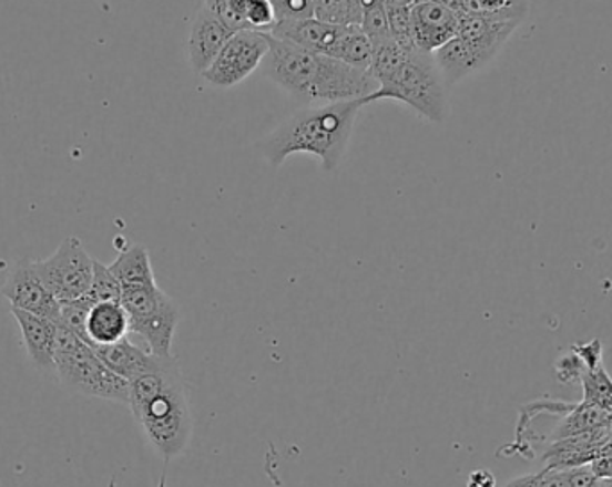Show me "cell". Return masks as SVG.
Instances as JSON below:
<instances>
[{
  "instance_id": "obj_1",
  "label": "cell",
  "mask_w": 612,
  "mask_h": 487,
  "mask_svg": "<svg viewBox=\"0 0 612 487\" xmlns=\"http://www.w3.org/2000/svg\"><path fill=\"white\" fill-rule=\"evenodd\" d=\"M264 70L267 77L284 87L285 92L310 104L358 101L378 90L369 72L273 37L269 38V54L265 58Z\"/></svg>"
},
{
  "instance_id": "obj_2",
  "label": "cell",
  "mask_w": 612,
  "mask_h": 487,
  "mask_svg": "<svg viewBox=\"0 0 612 487\" xmlns=\"http://www.w3.org/2000/svg\"><path fill=\"white\" fill-rule=\"evenodd\" d=\"M131 413L163 459L186 450L192 439V410L176 358H160L153 370L130 382Z\"/></svg>"
},
{
  "instance_id": "obj_3",
  "label": "cell",
  "mask_w": 612,
  "mask_h": 487,
  "mask_svg": "<svg viewBox=\"0 0 612 487\" xmlns=\"http://www.w3.org/2000/svg\"><path fill=\"white\" fill-rule=\"evenodd\" d=\"M363 107V99H358L297 111L262 139L258 145L262 156L271 165L279 166L294 154H306L317 157L325 170H335L348 148L353 125Z\"/></svg>"
},
{
  "instance_id": "obj_4",
  "label": "cell",
  "mask_w": 612,
  "mask_h": 487,
  "mask_svg": "<svg viewBox=\"0 0 612 487\" xmlns=\"http://www.w3.org/2000/svg\"><path fill=\"white\" fill-rule=\"evenodd\" d=\"M54 370L69 390L104 401L130 402V382L119 377L99 359L98 352L78 334L57 323Z\"/></svg>"
},
{
  "instance_id": "obj_5",
  "label": "cell",
  "mask_w": 612,
  "mask_h": 487,
  "mask_svg": "<svg viewBox=\"0 0 612 487\" xmlns=\"http://www.w3.org/2000/svg\"><path fill=\"white\" fill-rule=\"evenodd\" d=\"M446 87L448 86L434 60V54L414 49L401 69L387 83L378 86L373 95L363 99V104L367 106L371 102L390 99L412 107L419 116L431 124H442L450 110Z\"/></svg>"
},
{
  "instance_id": "obj_6",
  "label": "cell",
  "mask_w": 612,
  "mask_h": 487,
  "mask_svg": "<svg viewBox=\"0 0 612 487\" xmlns=\"http://www.w3.org/2000/svg\"><path fill=\"white\" fill-rule=\"evenodd\" d=\"M121 303L130 317V332L159 358H172V341L180 325V309L159 284L122 288Z\"/></svg>"
},
{
  "instance_id": "obj_7",
  "label": "cell",
  "mask_w": 612,
  "mask_h": 487,
  "mask_svg": "<svg viewBox=\"0 0 612 487\" xmlns=\"http://www.w3.org/2000/svg\"><path fill=\"white\" fill-rule=\"evenodd\" d=\"M38 276L60 302L81 299L89 293L93 276V259L80 238L63 239L57 252L42 261H34Z\"/></svg>"
},
{
  "instance_id": "obj_8",
  "label": "cell",
  "mask_w": 612,
  "mask_h": 487,
  "mask_svg": "<svg viewBox=\"0 0 612 487\" xmlns=\"http://www.w3.org/2000/svg\"><path fill=\"white\" fill-rule=\"evenodd\" d=\"M269 34L244 29L227 40L214 63L204 70L206 83L232 87L246 81L269 54Z\"/></svg>"
},
{
  "instance_id": "obj_9",
  "label": "cell",
  "mask_w": 612,
  "mask_h": 487,
  "mask_svg": "<svg viewBox=\"0 0 612 487\" xmlns=\"http://www.w3.org/2000/svg\"><path fill=\"white\" fill-rule=\"evenodd\" d=\"M2 294L10 300L11 309L37 314L57 323L60 317V300L49 291L42 277L38 276L34 261L14 265L2 286Z\"/></svg>"
},
{
  "instance_id": "obj_10",
  "label": "cell",
  "mask_w": 612,
  "mask_h": 487,
  "mask_svg": "<svg viewBox=\"0 0 612 487\" xmlns=\"http://www.w3.org/2000/svg\"><path fill=\"white\" fill-rule=\"evenodd\" d=\"M459 31V14L439 2H416L412 8V40L419 51L434 54Z\"/></svg>"
},
{
  "instance_id": "obj_11",
  "label": "cell",
  "mask_w": 612,
  "mask_h": 487,
  "mask_svg": "<svg viewBox=\"0 0 612 487\" xmlns=\"http://www.w3.org/2000/svg\"><path fill=\"white\" fill-rule=\"evenodd\" d=\"M233 34L235 31L227 28L218 14L203 4L195 14L188 37V61L194 72L203 74Z\"/></svg>"
},
{
  "instance_id": "obj_12",
  "label": "cell",
  "mask_w": 612,
  "mask_h": 487,
  "mask_svg": "<svg viewBox=\"0 0 612 487\" xmlns=\"http://www.w3.org/2000/svg\"><path fill=\"white\" fill-rule=\"evenodd\" d=\"M351 28V25H349ZM349 28L337 23L323 22L316 17L302 20H278L271 37L303 46L306 51L332 55Z\"/></svg>"
},
{
  "instance_id": "obj_13",
  "label": "cell",
  "mask_w": 612,
  "mask_h": 487,
  "mask_svg": "<svg viewBox=\"0 0 612 487\" xmlns=\"http://www.w3.org/2000/svg\"><path fill=\"white\" fill-rule=\"evenodd\" d=\"M14 320L22 332L23 345L29 358L38 369H54V349H57V323L37 314L26 313L20 309H11Z\"/></svg>"
},
{
  "instance_id": "obj_14",
  "label": "cell",
  "mask_w": 612,
  "mask_h": 487,
  "mask_svg": "<svg viewBox=\"0 0 612 487\" xmlns=\"http://www.w3.org/2000/svg\"><path fill=\"white\" fill-rule=\"evenodd\" d=\"M128 336L130 317L121 302L93 303L86 320V341L90 345H113Z\"/></svg>"
},
{
  "instance_id": "obj_15",
  "label": "cell",
  "mask_w": 612,
  "mask_h": 487,
  "mask_svg": "<svg viewBox=\"0 0 612 487\" xmlns=\"http://www.w3.org/2000/svg\"><path fill=\"white\" fill-rule=\"evenodd\" d=\"M99 359L108 369L115 372L119 377L131 382L142 373L153 370L159 364V355L151 354L149 350L140 349L131 343L128 338L116 341L113 345L93 346Z\"/></svg>"
},
{
  "instance_id": "obj_16",
  "label": "cell",
  "mask_w": 612,
  "mask_h": 487,
  "mask_svg": "<svg viewBox=\"0 0 612 487\" xmlns=\"http://www.w3.org/2000/svg\"><path fill=\"white\" fill-rule=\"evenodd\" d=\"M110 268L116 279L121 281L122 288L156 284L151 256L144 245H131L128 249L122 250Z\"/></svg>"
},
{
  "instance_id": "obj_17",
  "label": "cell",
  "mask_w": 612,
  "mask_h": 487,
  "mask_svg": "<svg viewBox=\"0 0 612 487\" xmlns=\"http://www.w3.org/2000/svg\"><path fill=\"white\" fill-rule=\"evenodd\" d=\"M373 55H375V45H373L371 40L363 33V29L358 25H351L344 34L332 58L343 61L353 69L369 72Z\"/></svg>"
},
{
  "instance_id": "obj_18",
  "label": "cell",
  "mask_w": 612,
  "mask_h": 487,
  "mask_svg": "<svg viewBox=\"0 0 612 487\" xmlns=\"http://www.w3.org/2000/svg\"><path fill=\"white\" fill-rule=\"evenodd\" d=\"M612 425V414L605 413L596 405L580 402L573 405V410L568 414L567 419L561 423V427L557 428L555 439L562 437L575 436L580 433H590L594 428Z\"/></svg>"
},
{
  "instance_id": "obj_19",
  "label": "cell",
  "mask_w": 612,
  "mask_h": 487,
  "mask_svg": "<svg viewBox=\"0 0 612 487\" xmlns=\"http://www.w3.org/2000/svg\"><path fill=\"white\" fill-rule=\"evenodd\" d=\"M314 17L337 25H358L363 22V0H312Z\"/></svg>"
},
{
  "instance_id": "obj_20",
  "label": "cell",
  "mask_w": 612,
  "mask_h": 487,
  "mask_svg": "<svg viewBox=\"0 0 612 487\" xmlns=\"http://www.w3.org/2000/svg\"><path fill=\"white\" fill-rule=\"evenodd\" d=\"M410 52L412 51H407L399 43H396L395 40L375 46V55H373L369 75L375 79L378 86H381V84L387 83L401 69Z\"/></svg>"
},
{
  "instance_id": "obj_21",
  "label": "cell",
  "mask_w": 612,
  "mask_h": 487,
  "mask_svg": "<svg viewBox=\"0 0 612 487\" xmlns=\"http://www.w3.org/2000/svg\"><path fill=\"white\" fill-rule=\"evenodd\" d=\"M418 0H386L387 19H389L390 34L399 45L414 51L418 46L412 40V8Z\"/></svg>"
},
{
  "instance_id": "obj_22",
  "label": "cell",
  "mask_w": 612,
  "mask_h": 487,
  "mask_svg": "<svg viewBox=\"0 0 612 487\" xmlns=\"http://www.w3.org/2000/svg\"><path fill=\"white\" fill-rule=\"evenodd\" d=\"M360 29L375 46L392 40L389 19H387L386 0H363Z\"/></svg>"
},
{
  "instance_id": "obj_23",
  "label": "cell",
  "mask_w": 612,
  "mask_h": 487,
  "mask_svg": "<svg viewBox=\"0 0 612 487\" xmlns=\"http://www.w3.org/2000/svg\"><path fill=\"white\" fill-rule=\"evenodd\" d=\"M580 382L584 387V402L612 414V379L602 364L596 369L585 370Z\"/></svg>"
},
{
  "instance_id": "obj_24",
  "label": "cell",
  "mask_w": 612,
  "mask_h": 487,
  "mask_svg": "<svg viewBox=\"0 0 612 487\" xmlns=\"http://www.w3.org/2000/svg\"><path fill=\"white\" fill-rule=\"evenodd\" d=\"M92 303L121 302L122 284L113 273L112 268L93 259V276L89 293L84 294Z\"/></svg>"
},
{
  "instance_id": "obj_25",
  "label": "cell",
  "mask_w": 612,
  "mask_h": 487,
  "mask_svg": "<svg viewBox=\"0 0 612 487\" xmlns=\"http://www.w3.org/2000/svg\"><path fill=\"white\" fill-rule=\"evenodd\" d=\"M92 305L93 303L90 302L86 297L60 302V317H58L57 323L67 327L69 331L78 334L81 340L86 341V320H89ZM86 343H89V341H86Z\"/></svg>"
},
{
  "instance_id": "obj_26",
  "label": "cell",
  "mask_w": 612,
  "mask_h": 487,
  "mask_svg": "<svg viewBox=\"0 0 612 487\" xmlns=\"http://www.w3.org/2000/svg\"><path fill=\"white\" fill-rule=\"evenodd\" d=\"M247 29L269 34L278 23V13L271 0H251L246 14Z\"/></svg>"
},
{
  "instance_id": "obj_27",
  "label": "cell",
  "mask_w": 612,
  "mask_h": 487,
  "mask_svg": "<svg viewBox=\"0 0 612 487\" xmlns=\"http://www.w3.org/2000/svg\"><path fill=\"white\" fill-rule=\"evenodd\" d=\"M555 372L559 381L570 384V382L580 381L582 373L585 372V366L584 363L580 361L579 355H577L573 350H570V352H567V354H562L561 358L557 359Z\"/></svg>"
},
{
  "instance_id": "obj_28",
  "label": "cell",
  "mask_w": 612,
  "mask_h": 487,
  "mask_svg": "<svg viewBox=\"0 0 612 487\" xmlns=\"http://www.w3.org/2000/svg\"><path fill=\"white\" fill-rule=\"evenodd\" d=\"M571 350L579 355L580 361L584 363L585 370L596 369V366L602 364V343L599 340L575 345Z\"/></svg>"
},
{
  "instance_id": "obj_29",
  "label": "cell",
  "mask_w": 612,
  "mask_h": 487,
  "mask_svg": "<svg viewBox=\"0 0 612 487\" xmlns=\"http://www.w3.org/2000/svg\"><path fill=\"white\" fill-rule=\"evenodd\" d=\"M567 477L570 487H599V478L590 465L567 469Z\"/></svg>"
},
{
  "instance_id": "obj_30",
  "label": "cell",
  "mask_w": 612,
  "mask_h": 487,
  "mask_svg": "<svg viewBox=\"0 0 612 487\" xmlns=\"http://www.w3.org/2000/svg\"><path fill=\"white\" fill-rule=\"evenodd\" d=\"M539 487H570L568 483L567 469L544 468L538 475Z\"/></svg>"
},
{
  "instance_id": "obj_31",
  "label": "cell",
  "mask_w": 612,
  "mask_h": 487,
  "mask_svg": "<svg viewBox=\"0 0 612 487\" xmlns=\"http://www.w3.org/2000/svg\"><path fill=\"white\" fill-rule=\"evenodd\" d=\"M590 466L599 480H612V454L600 455Z\"/></svg>"
},
{
  "instance_id": "obj_32",
  "label": "cell",
  "mask_w": 612,
  "mask_h": 487,
  "mask_svg": "<svg viewBox=\"0 0 612 487\" xmlns=\"http://www.w3.org/2000/svg\"><path fill=\"white\" fill-rule=\"evenodd\" d=\"M466 487H497V478L489 469H475L469 474Z\"/></svg>"
},
{
  "instance_id": "obj_33",
  "label": "cell",
  "mask_w": 612,
  "mask_h": 487,
  "mask_svg": "<svg viewBox=\"0 0 612 487\" xmlns=\"http://www.w3.org/2000/svg\"><path fill=\"white\" fill-rule=\"evenodd\" d=\"M503 487H539L538 475H524V477L514 478Z\"/></svg>"
},
{
  "instance_id": "obj_34",
  "label": "cell",
  "mask_w": 612,
  "mask_h": 487,
  "mask_svg": "<svg viewBox=\"0 0 612 487\" xmlns=\"http://www.w3.org/2000/svg\"><path fill=\"white\" fill-rule=\"evenodd\" d=\"M271 2H273L274 8H276V13H278L279 19V14H282V11L285 10V6H287L288 0H271Z\"/></svg>"
},
{
  "instance_id": "obj_35",
  "label": "cell",
  "mask_w": 612,
  "mask_h": 487,
  "mask_svg": "<svg viewBox=\"0 0 612 487\" xmlns=\"http://www.w3.org/2000/svg\"><path fill=\"white\" fill-rule=\"evenodd\" d=\"M418 2H439V4L450 6L451 0H418Z\"/></svg>"
},
{
  "instance_id": "obj_36",
  "label": "cell",
  "mask_w": 612,
  "mask_h": 487,
  "mask_svg": "<svg viewBox=\"0 0 612 487\" xmlns=\"http://www.w3.org/2000/svg\"><path fill=\"white\" fill-rule=\"evenodd\" d=\"M159 487H167V475H162V478H160Z\"/></svg>"
}]
</instances>
